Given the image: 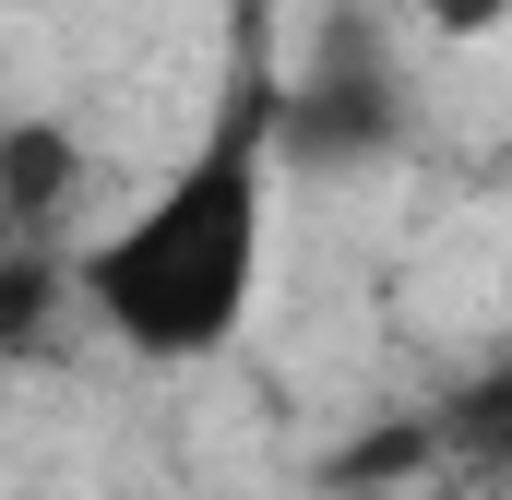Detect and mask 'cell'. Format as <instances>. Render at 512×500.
Here are the masks:
<instances>
[{
  "mask_svg": "<svg viewBox=\"0 0 512 500\" xmlns=\"http://www.w3.org/2000/svg\"><path fill=\"white\" fill-rule=\"evenodd\" d=\"M72 179H84V155H72V131H60V120L0 131V250H48Z\"/></svg>",
  "mask_w": 512,
  "mask_h": 500,
  "instance_id": "3957f363",
  "label": "cell"
},
{
  "mask_svg": "<svg viewBox=\"0 0 512 500\" xmlns=\"http://www.w3.org/2000/svg\"><path fill=\"white\" fill-rule=\"evenodd\" d=\"M405 12H417L429 36H453V48H465V36H501V24H512V0H405Z\"/></svg>",
  "mask_w": 512,
  "mask_h": 500,
  "instance_id": "8992f818",
  "label": "cell"
},
{
  "mask_svg": "<svg viewBox=\"0 0 512 500\" xmlns=\"http://www.w3.org/2000/svg\"><path fill=\"white\" fill-rule=\"evenodd\" d=\"M429 441H441V465H465L477 489H501V500H512V358L465 381V393L429 417Z\"/></svg>",
  "mask_w": 512,
  "mask_h": 500,
  "instance_id": "277c9868",
  "label": "cell"
},
{
  "mask_svg": "<svg viewBox=\"0 0 512 500\" xmlns=\"http://www.w3.org/2000/svg\"><path fill=\"white\" fill-rule=\"evenodd\" d=\"M60 298H72V262L60 250H0V358H24Z\"/></svg>",
  "mask_w": 512,
  "mask_h": 500,
  "instance_id": "5b68a950",
  "label": "cell"
},
{
  "mask_svg": "<svg viewBox=\"0 0 512 500\" xmlns=\"http://www.w3.org/2000/svg\"><path fill=\"white\" fill-rule=\"evenodd\" d=\"M417 143V84L393 72V48L334 12L322 48L298 72H274V167H310V179H346V167H393Z\"/></svg>",
  "mask_w": 512,
  "mask_h": 500,
  "instance_id": "7a4b0ae2",
  "label": "cell"
},
{
  "mask_svg": "<svg viewBox=\"0 0 512 500\" xmlns=\"http://www.w3.org/2000/svg\"><path fill=\"white\" fill-rule=\"evenodd\" d=\"M262 239H274V60L239 24V72H227V108L203 120V143L131 203L108 239L72 262V310L155 358V370H191V358H227L239 322L262 298Z\"/></svg>",
  "mask_w": 512,
  "mask_h": 500,
  "instance_id": "6da1fadb",
  "label": "cell"
}]
</instances>
